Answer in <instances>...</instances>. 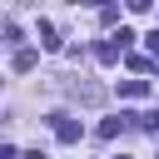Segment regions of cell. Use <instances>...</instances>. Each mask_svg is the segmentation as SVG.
<instances>
[{
    "mask_svg": "<svg viewBox=\"0 0 159 159\" xmlns=\"http://www.w3.org/2000/svg\"><path fill=\"white\" fill-rule=\"evenodd\" d=\"M50 119H55V139H60V144H75V139L84 134L80 119H70V114H50Z\"/></svg>",
    "mask_w": 159,
    "mask_h": 159,
    "instance_id": "obj_1",
    "label": "cell"
},
{
    "mask_svg": "<svg viewBox=\"0 0 159 159\" xmlns=\"http://www.w3.org/2000/svg\"><path fill=\"white\" fill-rule=\"evenodd\" d=\"M119 94L124 99H144L149 94V80H119Z\"/></svg>",
    "mask_w": 159,
    "mask_h": 159,
    "instance_id": "obj_2",
    "label": "cell"
},
{
    "mask_svg": "<svg viewBox=\"0 0 159 159\" xmlns=\"http://www.w3.org/2000/svg\"><path fill=\"white\" fill-rule=\"evenodd\" d=\"M40 45H45V50H60V40H55V25H50V20H40Z\"/></svg>",
    "mask_w": 159,
    "mask_h": 159,
    "instance_id": "obj_3",
    "label": "cell"
},
{
    "mask_svg": "<svg viewBox=\"0 0 159 159\" xmlns=\"http://www.w3.org/2000/svg\"><path fill=\"white\" fill-rule=\"evenodd\" d=\"M10 65H15L20 75H25V70H35V50H15V60H10Z\"/></svg>",
    "mask_w": 159,
    "mask_h": 159,
    "instance_id": "obj_4",
    "label": "cell"
},
{
    "mask_svg": "<svg viewBox=\"0 0 159 159\" xmlns=\"http://www.w3.org/2000/svg\"><path fill=\"white\" fill-rule=\"evenodd\" d=\"M124 124H129V119H124V114H119V119H104V124H99V139H114V134H119V129H124Z\"/></svg>",
    "mask_w": 159,
    "mask_h": 159,
    "instance_id": "obj_5",
    "label": "cell"
},
{
    "mask_svg": "<svg viewBox=\"0 0 159 159\" xmlns=\"http://www.w3.org/2000/svg\"><path fill=\"white\" fill-rule=\"evenodd\" d=\"M144 40H149V50H154V55H159V30H149V35H144Z\"/></svg>",
    "mask_w": 159,
    "mask_h": 159,
    "instance_id": "obj_6",
    "label": "cell"
},
{
    "mask_svg": "<svg viewBox=\"0 0 159 159\" xmlns=\"http://www.w3.org/2000/svg\"><path fill=\"white\" fill-rule=\"evenodd\" d=\"M114 159H124V154H114Z\"/></svg>",
    "mask_w": 159,
    "mask_h": 159,
    "instance_id": "obj_7",
    "label": "cell"
}]
</instances>
